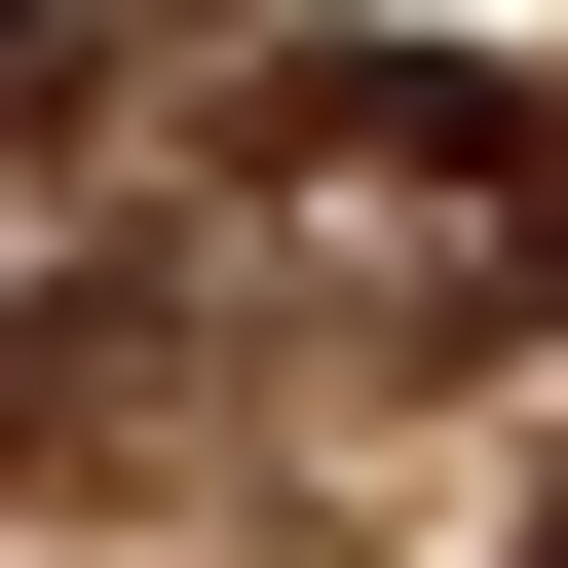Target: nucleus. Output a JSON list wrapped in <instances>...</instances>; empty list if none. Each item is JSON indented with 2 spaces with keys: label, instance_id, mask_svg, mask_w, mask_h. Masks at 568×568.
<instances>
[{
  "label": "nucleus",
  "instance_id": "obj_2",
  "mask_svg": "<svg viewBox=\"0 0 568 568\" xmlns=\"http://www.w3.org/2000/svg\"><path fill=\"white\" fill-rule=\"evenodd\" d=\"M114 39H152V0H0V152H39V114H77Z\"/></svg>",
  "mask_w": 568,
  "mask_h": 568
},
{
  "label": "nucleus",
  "instance_id": "obj_3",
  "mask_svg": "<svg viewBox=\"0 0 568 568\" xmlns=\"http://www.w3.org/2000/svg\"><path fill=\"white\" fill-rule=\"evenodd\" d=\"M0 417H39V342H0Z\"/></svg>",
  "mask_w": 568,
  "mask_h": 568
},
{
  "label": "nucleus",
  "instance_id": "obj_1",
  "mask_svg": "<svg viewBox=\"0 0 568 568\" xmlns=\"http://www.w3.org/2000/svg\"><path fill=\"white\" fill-rule=\"evenodd\" d=\"M265 265L379 304V342H493V304H568V114L493 39H342L304 114H265Z\"/></svg>",
  "mask_w": 568,
  "mask_h": 568
}]
</instances>
